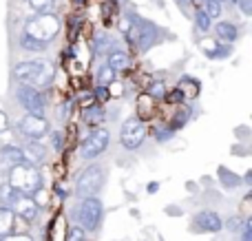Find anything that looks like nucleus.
Wrapping results in <instances>:
<instances>
[{"label": "nucleus", "instance_id": "1", "mask_svg": "<svg viewBox=\"0 0 252 241\" xmlns=\"http://www.w3.org/2000/svg\"><path fill=\"white\" fill-rule=\"evenodd\" d=\"M13 78L20 84H25V87L42 89L53 82L56 69H53V64L47 60H25L13 66Z\"/></svg>", "mask_w": 252, "mask_h": 241}, {"label": "nucleus", "instance_id": "2", "mask_svg": "<svg viewBox=\"0 0 252 241\" xmlns=\"http://www.w3.org/2000/svg\"><path fill=\"white\" fill-rule=\"evenodd\" d=\"M9 184H11V188L16 190V193L31 195V197H33L35 193L42 190V175H40L38 168L27 162L16 164V166H11V171H9Z\"/></svg>", "mask_w": 252, "mask_h": 241}, {"label": "nucleus", "instance_id": "3", "mask_svg": "<svg viewBox=\"0 0 252 241\" xmlns=\"http://www.w3.org/2000/svg\"><path fill=\"white\" fill-rule=\"evenodd\" d=\"M58 31H60V20H58L56 13L49 11V13H35V16H31L25 22V31L22 33H27L29 38L38 40L42 44H49L58 35Z\"/></svg>", "mask_w": 252, "mask_h": 241}, {"label": "nucleus", "instance_id": "4", "mask_svg": "<svg viewBox=\"0 0 252 241\" xmlns=\"http://www.w3.org/2000/svg\"><path fill=\"white\" fill-rule=\"evenodd\" d=\"M157 27L153 25V22H146L142 20V18L133 16V22H130V27L126 29L124 38L126 42L130 44V47H135L137 51H146V49H151L153 44L157 42Z\"/></svg>", "mask_w": 252, "mask_h": 241}, {"label": "nucleus", "instance_id": "5", "mask_svg": "<svg viewBox=\"0 0 252 241\" xmlns=\"http://www.w3.org/2000/svg\"><path fill=\"white\" fill-rule=\"evenodd\" d=\"M106 181V175H104V168L100 164H91L82 171V175L78 177L75 181V195L78 197H97V193L102 190Z\"/></svg>", "mask_w": 252, "mask_h": 241}, {"label": "nucleus", "instance_id": "6", "mask_svg": "<svg viewBox=\"0 0 252 241\" xmlns=\"http://www.w3.org/2000/svg\"><path fill=\"white\" fill-rule=\"evenodd\" d=\"M102 217H104V206L97 197H84L80 204V212H78V221L80 228L84 233H93V230L100 228Z\"/></svg>", "mask_w": 252, "mask_h": 241}, {"label": "nucleus", "instance_id": "7", "mask_svg": "<svg viewBox=\"0 0 252 241\" xmlns=\"http://www.w3.org/2000/svg\"><path fill=\"white\" fill-rule=\"evenodd\" d=\"M109 142H111V133L106 128H93L80 144V157L87 159V162L100 157L109 149Z\"/></svg>", "mask_w": 252, "mask_h": 241}, {"label": "nucleus", "instance_id": "8", "mask_svg": "<svg viewBox=\"0 0 252 241\" xmlns=\"http://www.w3.org/2000/svg\"><path fill=\"white\" fill-rule=\"evenodd\" d=\"M146 140V126L139 118H128L120 128V144L126 151H135L144 144Z\"/></svg>", "mask_w": 252, "mask_h": 241}, {"label": "nucleus", "instance_id": "9", "mask_svg": "<svg viewBox=\"0 0 252 241\" xmlns=\"http://www.w3.org/2000/svg\"><path fill=\"white\" fill-rule=\"evenodd\" d=\"M16 100L29 115H40V118H44L47 104H44V97H42V93H40L38 89L20 84V87L16 89Z\"/></svg>", "mask_w": 252, "mask_h": 241}, {"label": "nucleus", "instance_id": "10", "mask_svg": "<svg viewBox=\"0 0 252 241\" xmlns=\"http://www.w3.org/2000/svg\"><path fill=\"white\" fill-rule=\"evenodd\" d=\"M16 128L22 137H27V140H42V137L49 133V122H47V118L27 113L25 118H20L16 122Z\"/></svg>", "mask_w": 252, "mask_h": 241}, {"label": "nucleus", "instance_id": "11", "mask_svg": "<svg viewBox=\"0 0 252 241\" xmlns=\"http://www.w3.org/2000/svg\"><path fill=\"white\" fill-rule=\"evenodd\" d=\"M9 208H11L13 215L22 221H35L38 219V212H40V206H38V202H35V197H31V195H20V193H16V197L9 204Z\"/></svg>", "mask_w": 252, "mask_h": 241}, {"label": "nucleus", "instance_id": "12", "mask_svg": "<svg viewBox=\"0 0 252 241\" xmlns=\"http://www.w3.org/2000/svg\"><path fill=\"white\" fill-rule=\"evenodd\" d=\"M192 230L195 233H219L223 230V219L215 211H201L192 219Z\"/></svg>", "mask_w": 252, "mask_h": 241}, {"label": "nucleus", "instance_id": "13", "mask_svg": "<svg viewBox=\"0 0 252 241\" xmlns=\"http://www.w3.org/2000/svg\"><path fill=\"white\" fill-rule=\"evenodd\" d=\"M20 151H22V157H25V162L31 164V166H38V164H42L44 159H47V151L40 146L38 140L25 142V146H20Z\"/></svg>", "mask_w": 252, "mask_h": 241}, {"label": "nucleus", "instance_id": "14", "mask_svg": "<svg viewBox=\"0 0 252 241\" xmlns=\"http://www.w3.org/2000/svg\"><path fill=\"white\" fill-rule=\"evenodd\" d=\"M82 120L87 126H97V124H102L106 120V113H104V106L97 104V102H91V104L84 106L82 111Z\"/></svg>", "mask_w": 252, "mask_h": 241}, {"label": "nucleus", "instance_id": "15", "mask_svg": "<svg viewBox=\"0 0 252 241\" xmlns=\"http://www.w3.org/2000/svg\"><path fill=\"white\" fill-rule=\"evenodd\" d=\"M106 66H109V69H113L115 73H118V71H126L130 66L128 53L122 51V49H113V51H109V53H106Z\"/></svg>", "mask_w": 252, "mask_h": 241}, {"label": "nucleus", "instance_id": "16", "mask_svg": "<svg viewBox=\"0 0 252 241\" xmlns=\"http://www.w3.org/2000/svg\"><path fill=\"white\" fill-rule=\"evenodd\" d=\"M16 219L13 211L9 206H0V239L9 237V235L16 233Z\"/></svg>", "mask_w": 252, "mask_h": 241}, {"label": "nucleus", "instance_id": "17", "mask_svg": "<svg viewBox=\"0 0 252 241\" xmlns=\"http://www.w3.org/2000/svg\"><path fill=\"white\" fill-rule=\"evenodd\" d=\"M215 33H217V40H221V42H226V44L235 42V40L239 38V29H237L232 22H217Z\"/></svg>", "mask_w": 252, "mask_h": 241}, {"label": "nucleus", "instance_id": "18", "mask_svg": "<svg viewBox=\"0 0 252 241\" xmlns=\"http://www.w3.org/2000/svg\"><path fill=\"white\" fill-rule=\"evenodd\" d=\"M201 47L206 49V56L208 58H228L230 56V44H215V42H210V40H204L201 42Z\"/></svg>", "mask_w": 252, "mask_h": 241}, {"label": "nucleus", "instance_id": "19", "mask_svg": "<svg viewBox=\"0 0 252 241\" xmlns=\"http://www.w3.org/2000/svg\"><path fill=\"white\" fill-rule=\"evenodd\" d=\"M0 155H2L4 162H9L11 166H16V164H25V157H22L20 146H4V149L0 151Z\"/></svg>", "mask_w": 252, "mask_h": 241}, {"label": "nucleus", "instance_id": "20", "mask_svg": "<svg viewBox=\"0 0 252 241\" xmlns=\"http://www.w3.org/2000/svg\"><path fill=\"white\" fill-rule=\"evenodd\" d=\"M20 47H22V51L38 53V51H44V49H47V44H42V42H38V40L29 38L27 33H22V35H20Z\"/></svg>", "mask_w": 252, "mask_h": 241}, {"label": "nucleus", "instance_id": "21", "mask_svg": "<svg viewBox=\"0 0 252 241\" xmlns=\"http://www.w3.org/2000/svg\"><path fill=\"white\" fill-rule=\"evenodd\" d=\"M13 197H16V190L11 188V184L9 181L0 184V206H9L13 202Z\"/></svg>", "mask_w": 252, "mask_h": 241}, {"label": "nucleus", "instance_id": "22", "mask_svg": "<svg viewBox=\"0 0 252 241\" xmlns=\"http://www.w3.org/2000/svg\"><path fill=\"white\" fill-rule=\"evenodd\" d=\"M33 13H49L53 7V0H27Z\"/></svg>", "mask_w": 252, "mask_h": 241}, {"label": "nucleus", "instance_id": "23", "mask_svg": "<svg viewBox=\"0 0 252 241\" xmlns=\"http://www.w3.org/2000/svg\"><path fill=\"white\" fill-rule=\"evenodd\" d=\"M113 80H115V71L113 69H109L106 64H102L100 69H97V82H100L102 87H109Z\"/></svg>", "mask_w": 252, "mask_h": 241}, {"label": "nucleus", "instance_id": "24", "mask_svg": "<svg viewBox=\"0 0 252 241\" xmlns=\"http://www.w3.org/2000/svg\"><path fill=\"white\" fill-rule=\"evenodd\" d=\"M148 95H151L153 100H161V97H166V95H168L166 84L164 82H153L151 87H148Z\"/></svg>", "mask_w": 252, "mask_h": 241}, {"label": "nucleus", "instance_id": "25", "mask_svg": "<svg viewBox=\"0 0 252 241\" xmlns=\"http://www.w3.org/2000/svg\"><path fill=\"white\" fill-rule=\"evenodd\" d=\"M210 18H208V13L204 11V9H199V11L195 13V25H197V29H201V31H208L210 29Z\"/></svg>", "mask_w": 252, "mask_h": 241}, {"label": "nucleus", "instance_id": "26", "mask_svg": "<svg viewBox=\"0 0 252 241\" xmlns=\"http://www.w3.org/2000/svg\"><path fill=\"white\" fill-rule=\"evenodd\" d=\"M206 13H208V18L213 20V18L221 16V2H217V0H206Z\"/></svg>", "mask_w": 252, "mask_h": 241}, {"label": "nucleus", "instance_id": "27", "mask_svg": "<svg viewBox=\"0 0 252 241\" xmlns=\"http://www.w3.org/2000/svg\"><path fill=\"white\" fill-rule=\"evenodd\" d=\"M219 173H221V175H219V180H221L223 184L228 186V188H232V186H237V184H239V181H241L239 177H237V175H232V173H228L226 168H219Z\"/></svg>", "mask_w": 252, "mask_h": 241}, {"label": "nucleus", "instance_id": "28", "mask_svg": "<svg viewBox=\"0 0 252 241\" xmlns=\"http://www.w3.org/2000/svg\"><path fill=\"white\" fill-rule=\"evenodd\" d=\"M244 221L246 219H241V217H230V219L223 221V228L230 230V233H239L241 226H244Z\"/></svg>", "mask_w": 252, "mask_h": 241}, {"label": "nucleus", "instance_id": "29", "mask_svg": "<svg viewBox=\"0 0 252 241\" xmlns=\"http://www.w3.org/2000/svg\"><path fill=\"white\" fill-rule=\"evenodd\" d=\"M173 128H168V126H166V128H157V133H155V137H157V142H168V137L170 135H173Z\"/></svg>", "mask_w": 252, "mask_h": 241}, {"label": "nucleus", "instance_id": "30", "mask_svg": "<svg viewBox=\"0 0 252 241\" xmlns=\"http://www.w3.org/2000/svg\"><path fill=\"white\" fill-rule=\"evenodd\" d=\"M62 140H64V135H62L60 131H53V133H51V144H53V149H56V151L62 149V144H64Z\"/></svg>", "mask_w": 252, "mask_h": 241}, {"label": "nucleus", "instance_id": "31", "mask_svg": "<svg viewBox=\"0 0 252 241\" xmlns=\"http://www.w3.org/2000/svg\"><path fill=\"white\" fill-rule=\"evenodd\" d=\"M239 233L244 235V241H252V221H250V219L244 221V226H241Z\"/></svg>", "mask_w": 252, "mask_h": 241}, {"label": "nucleus", "instance_id": "32", "mask_svg": "<svg viewBox=\"0 0 252 241\" xmlns=\"http://www.w3.org/2000/svg\"><path fill=\"white\" fill-rule=\"evenodd\" d=\"M69 241H84V230L80 228V226H75L69 233Z\"/></svg>", "mask_w": 252, "mask_h": 241}, {"label": "nucleus", "instance_id": "33", "mask_svg": "<svg viewBox=\"0 0 252 241\" xmlns=\"http://www.w3.org/2000/svg\"><path fill=\"white\" fill-rule=\"evenodd\" d=\"M235 4H239L241 11H244L246 16H250V11H252V0H235Z\"/></svg>", "mask_w": 252, "mask_h": 241}, {"label": "nucleus", "instance_id": "34", "mask_svg": "<svg viewBox=\"0 0 252 241\" xmlns=\"http://www.w3.org/2000/svg\"><path fill=\"white\" fill-rule=\"evenodd\" d=\"M95 95H97V100H102V102H104V100H109L111 91H109V89H106V87H102V84H100V87L95 89Z\"/></svg>", "mask_w": 252, "mask_h": 241}, {"label": "nucleus", "instance_id": "35", "mask_svg": "<svg viewBox=\"0 0 252 241\" xmlns=\"http://www.w3.org/2000/svg\"><path fill=\"white\" fill-rule=\"evenodd\" d=\"M166 97H168V102H173V104H179V102L184 100V93L179 91V89H175V91L170 93V95H166Z\"/></svg>", "mask_w": 252, "mask_h": 241}, {"label": "nucleus", "instance_id": "36", "mask_svg": "<svg viewBox=\"0 0 252 241\" xmlns=\"http://www.w3.org/2000/svg\"><path fill=\"white\" fill-rule=\"evenodd\" d=\"M2 241H33L29 237V235H18V233H13V235H9V237H4Z\"/></svg>", "mask_w": 252, "mask_h": 241}, {"label": "nucleus", "instance_id": "37", "mask_svg": "<svg viewBox=\"0 0 252 241\" xmlns=\"http://www.w3.org/2000/svg\"><path fill=\"white\" fill-rule=\"evenodd\" d=\"M9 128V118L4 111H0V133H4Z\"/></svg>", "mask_w": 252, "mask_h": 241}, {"label": "nucleus", "instance_id": "38", "mask_svg": "<svg viewBox=\"0 0 252 241\" xmlns=\"http://www.w3.org/2000/svg\"><path fill=\"white\" fill-rule=\"evenodd\" d=\"M157 188H159V184H157V181H153V184H148V190H151V193H155Z\"/></svg>", "mask_w": 252, "mask_h": 241}, {"label": "nucleus", "instance_id": "39", "mask_svg": "<svg viewBox=\"0 0 252 241\" xmlns=\"http://www.w3.org/2000/svg\"><path fill=\"white\" fill-rule=\"evenodd\" d=\"M177 2H179V4H184V2H186V0H177Z\"/></svg>", "mask_w": 252, "mask_h": 241}, {"label": "nucleus", "instance_id": "40", "mask_svg": "<svg viewBox=\"0 0 252 241\" xmlns=\"http://www.w3.org/2000/svg\"><path fill=\"white\" fill-rule=\"evenodd\" d=\"M217 2H221V4H223V2H226V0H217Z\"/></svg>", "mask_w": 252, "mask_h": 241}, {"label": "nucleus", "instance_id": "41", "mask_svg": "<svg viewBox=\"0 0 252 241\" xmlns=\"http://www.w3.org/2000/svg\"><path fill=\"white\" fill-rule=\"evenodd\" d=\"M0 241H2V239H0Z\"/></svg>", "mask_w": 252, "mask_h": 241}]
</instances>
